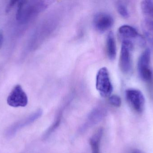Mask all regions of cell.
<instances>
[{"instance_id": "6da1fadb", "label": "cell", "mask_w": 153, "mask_h": 153, "mask_svg": "<svg viewBox=\"0 0 153 153\" xmlns=\"http://www.w3.org/2000/svg\"><path fill=\"white\" fill-rule=\"evenodd\" d=\"M43 4L36 1H18L16 19L21 23L28 22L36 13L44 8Z\"/></svg>"}, {"instance_id": "7a4b0ae2", "label": "cell", "mask_w": 153, "mask_h": 153, "mask_svg": "<svg viewBox=\"0 0 153 153\" xmlns=\"http://www.w3.org/2000/svg\"><path fill=\"white\" fill-rule=\"evenodd\" d=\"M134 48V44L131 40H122L119 64L120 69L124 73H128L132 69V53Z\"/></svg>"}, {"instance_id": "3957f363", "label": "cell", "mask_w": 153, "mask_h": 153, "mask_svg": "<svg viewBox=\"0 0 153 153\" xmlns=\"http://www.w3.org/2000/svg\"><path fill=\"white\" fill-rule=\"evenodd\" d=\"M96 87L101 96L106 98L111 94L113 87L106 67L100 68L96 76Z\"/></svg>"}, {"instance_id": "277c9868", "label": "cell", "mask_w": 153, "mask_h": 153, "mask_svg": "<svg viewBox=\"0 0 153 153\" xmlns=\"http://www.w3.org/2000/svg\"><path fill=\"white\" fill-rule=\"evenodd\" d=\"M151 52L149 49L144 51L139 58L137 70L141 79L144 81L150 82L152 81L153 73L150 66Z\"/></svg>"}, {"instance_id": "5b68a950", "label": "cell", "mask_w": 153, "mask_h": 153, "mask_svg": "<svg viewBox=\"0 0 153 153\" xmlns=\"http://www.w3.org/2000/svg\"><path fill=\"white\" fill-rule=\"evenodd\" d=\"M8 105L13 107H25L27 105L28 98L20 85L15 86L7 98Z\"/></svg>"}, {"instance_id": "8992f818", "label": "cell", "mask_w": 153, "mask_h": 153, "mask_svg": "<svg viewBox=\"0 0 153 153\" xmlns=\"http://www.w3.org/2000/svg\"><path fill=\"white\" fill-rule=\"evenodd\" d=\"M42 114V110H39L25 118L14 123L7 129L5 133L6 137L10 138L14 136L18 131L38 119Z\"/></svg>"}, {"instance_id": "52a82bcc", "label": "cell", "mask_w": 153, "mask_h": 153, "mask_svg": "<svg viewBox=\"0 0 153 153\" xmlns=\"http://www.w3.org/2000/svg\"><path fill=\"white\" fill-rule=\"evenodd\" d=\"M126 97L132 107L138 113L144 109L145 99L142 92L136 89H128L126 91Z\"/></svg>"}, {"instance_id": "ba28073f", "label": "cell", "mask_w": 153, "mask_h": 153, "mask_svg": "<svg viewBox=\"0 0 153 153\" xmlns=\"http://www.w3.org/2000/svg\"><path fill=\"white\" fill-rule=\"evenodd\" d=\"M114 20L112 16L105 12H100L95 15L94 25L99 31L103 32L108 30L113 25Z\"/></svg>"}, {"instance_id": "9c48e42d", "label": "cell", "mask_w": 153, "mask_h": 153, "mask_svg": "<svg viewBox=\"0 0 153 153\" xmlns=\"http://www.w3.org/2000/svg\"><path fill=\"white\" fill-rule=\"evenodd\" d=\"M119 33L123 38V39L130 40L132 39H139L143 40L136 29L129 25H124L121 26L119 29Z\"/></svg>"}, {"instance_id": "30bf717a", "label": "cell", "mask_w": 153, "mask_h": 153, "mask_svg": "<svg viewBox=\"0 0 153 153\" xmlns=\"http://www.w3.org/2000/svg\"><path fill=\"white\" fill-rule=\"evenodd\" d=\"M107 54L110 60L115 59L117 55L116 41L113 32H110L107 39Z\"/></svg>"}, {"instance_id": "8fae6325", "label": "cell", "mask_w": 153, "mask_h": 153, "mask_svg": "<svg viewBox=\"0 0 153 153\" xmlns=\"http://www.w3.org/2000/svg\"><path fill=\"white\" fill-rule=\"evenodd\" d=\"M102 130L100 129L92 137L90 140L92 153H100V144L102 137Z\"/></svg>"}, {"instance_id": "7c38bea8", "label": "cell", "mask_w": 153, "mask_h": 153, "mask_svg": "<svg viewBox=\"0 0 153 153\" xmlns=\"http://www.w3.org/2000/svg\"><path fill=\"white\" fill-rule=\"evenodd\" d=\"M105 112L102 109H95L90 114L87 119V122L86 125L87 126L92 125H95L97 122L100 121L102 117H103Z\"/></svg>"}, {"instance_id": "4fadbf2b", "label": "cell", "mask_w": 153, "mask_h": 153, "mask_svg": "<svg viewBox=\"0 0 153 153\" xmlns=\"http://www.w3.org/2000/svg\"><path fill=\"white\" fill-rule=\"evenodd\" d=\"M141 8L144 14L153 19V0L142 1Z\"/></svg>"}, {"instance_id": "5bb4252c", "label": "cell", "mask_w": 153, "mask_h": 153, "mask_svg": "<svg viewBox=\"0 0 153 153\" xmlns=\"http://www.w3.org/2000/svg\"><path fill=\"white\" fill-rule=\"evenodd\" d=\"M143 28L146 35L150 39L153 37V21L146 19L143 22Z\"/></svg>"}, {"instance_id": "9a60e30c", "label": "cell", "mask_w": 153, "mask_h": 153, "mask_svg": "<svg viewBox=\"0 0 153 153\" xmlns=\"http://www.w3.org/2000/svg\"><path fill=\"white\" fill-rule=\"evenodd\" d=\"M117 10L119 14L125 18L129 17V13L126 6L122 2L118 3Z\"/></svg>"}, {"instance_id": "2e32d148", "label": "cell", "mask_w": 153, "mask_h": 153, "mask_svg": "<svg viewBox=\"0 0 153 153\" xmlns=\"http://www.w3.org/2000/svg\"><path fill=\"white\" fill-rule=\"evenodd\" d=\"M110 103L112 106L116 107H120L121 104V100L117 95H112L109 98Z\"/></svg>"}, {"instance_id": "e0dca14e", "label": "cell", "mask_w": 153, "mask_h": 153, "mask_svg": "<svg viewBox=\"0 0 153 153\" xmlns=\"http://www.w3.org/2000/svg\"><path fill=\"white\" fill-rule=\"evenodd\" d=\"M17 2H18V1H10L9 4L7 5V7H6V12H10L11 10V9L13 8V6H14L16 4Z\"/></svg>"}, {"instance_id": "ac0fdd59", "label": "cell", "mask_w": 153, "mask_h": 153, "mask_svg": "<svg viewBox=\"0 0 153 153\" xmlns=\"http://www.w3.org/2000/svg\"><path fill=\"white\" fill-rule=\"evenodd\" d=\"M3 43V36L2 33L0 32V49L2 47Z\"/></svg>"}, {"instance_id": "d6986e66", "label": "cell", "mask_w": 153, "mask_h": 153, "mask_svg": "<svg viewBox=\"0 0 153 153\" xmlns=\"http://www.w3.org/2000/svg\"><path fill=\"white\" fill-rule=\"evenodd\" d=\"M132 153H145L143 152H142V151H140V150H134Z\"/></svg>"}]
</instances>
